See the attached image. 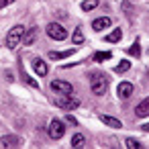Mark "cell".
Returning <instances> with one entry per match:
<instances>
[{"mask_svg":"<svg viewBox=\"0 0 149 149\" xmlns=\"http://www.w3.org/2000/svg\"><path fill=\"white\" fill-rule=\"evenodd\" d=\"M51 90L53 92H59V94H72V84L70 82H63V80H53L51 82Z\"/></svg>","mask_w":149,"mask_h":149,"instance_id":"obj_6","label":"cell"},{"mask_svg":"<svg viewBox=\"0 0 149 149\" xmlns=\"http://www.w3.org/2000/svg\"><path fill=\"white\" fill-rule=\"evenodd\" d=\"M125 143H127V147H131V149H141V147H143V145H141L137 139H131V137H129Z\"/></svg>","mask_w":149,"mask_h":149,"instance_id":"obj_22","label":"cell"},{"mask_svg":"<svg viewBox=\"0 0 149 149\" xmlns=\"http://www.w3.org/2000/svg\"><path fill=\"white\" fill-rule=\"evenodd\" d=\"M90 86H92V92L96 94V96H102V94H106V90H108V82H106V76L104 74H90Z\"/></svg>","mask_w":149,"mask_h":149,"instance_id":"obj_1","label":"cell"},{"mask_svg":"<svg viewBox=\"0 0 149 149\" xmlns=\"http://www.w3.org/2000/svg\"><path fill=\"white\" fill-rule=\"evenodd\" d=\"M35 39H37V27H33V29H29L27 33H23V43H25V45H33Z\"/></svg>","mask_w":149,"mask_h":149,"instance_id":"obj_13","label":"cell"},{"mask_svg":"<svg viewBox=\"0 0 149 149\" xmlns=\"http://www.w3.org/2000/svg\"><path fill=\"white\" fill-rule=\"evenodd\" d=\"M13 2H15V0H0V8H4V6H8Z\"/></svg>","mask_w":149,"mask_h":149,"instance_id":"obj_24","label":"cell"},{"mask_svg":"<svg viewBox=\"0 0 149 149\" xmlns=\"http://www.w3.org/2000/svg\"><path fill=\"white\" fill-rule=\"evenodd\" d=\"M110 57H112V55H110V51H98V53L94 55V61H98V63H100V61H106V59H110Z\"/></svg>","mask_w":149,"mask_h":149,"instance_id":"obj_21","label":"cell"},{"mask_svg":"<svg viewBox=\"0 0 149 149\" xmlns=\"http://www.w3.org/2000/svg\"><path fill=\"white\" fill-rule=\"evenodd\" d=\"M110 25H112V21H110L108 17H98V19L92 21V29H94V31H104V29H108Z\"/></svg>","mask_w":149,"mask_h":149,"instance_id":"obj_9","label":"cell"},{"mask_svg":"<svg viewBox=\"0 0 149 149\" xmlns=\"http://www.w3.org/2000/svg\"><path fill=\"white\" fill-rule=\"evenodd\" d=\"M47 35L51 37V39H55V41H63L65 39V29L59 25V23H49L47 25Z\"/></svg>","mask_w":149,"mask_h":149,"instance_id":"obj_4","label":"cell"},{"mask_svg":"<svg viewBox=\"0 0 149 149\" xmlns=\"http://www.w3.org/2000/svg\"><path fill=\"white\" fill-rule=\"evenodd\" d=\"M127 53L133 55V57H139V55H141V45H139V41H135V43L127 49Z\"/></svg>","mask_w":149,"mask_h":149,"instance_id":"obj_18","label":"cell"},{"mask_svg":"<svg viewBox=\"0 0 149 149\" xmlns=\"http://www.w3.org/2000/svg\"><path fill=\"white\" fill-rule=\"evenodd\" d=\"M55 104L59 108H63V110H74V108L80 106V100L74 98V96H70V94H61L59 98H55Z\"/></svg>","mask_w":149,"mask_h":149,"instance_id":"obj_3","label":"cell"},{"mask_svg":"<svg viewBox=\"0 0 149 149\" xmlns=\"http://www.w3.org/2000/svg\"><path fill=\"white\" fill-rule=\"evenodd\" d=\"M86 143V137L82 135V133H76L74 137H72V147H80V145H84Z\"/></svg>","mask_w":149,"mask_h":149,"instance_id":"obj_19","label":"cell"},{"mask_svg":"<svg viewBox=\"0 0 149 149\" xmlns=\"http://www.w3.org/2000/svg\"><path fill=\"white\" fill-rule=\"evenodd\" d=\"M135 114H137L139 118H145V116H149V96L137 104V108H135Z\"/></svg>","mask_w":149,"mask_h":149,"instance_id":"obj_11","label":"cell"},{"mask_svg":"<svg viewBox=\"0 0 149 149\" xmlns=\"http://www.w3.org/2000/svg\"><path fill=\"white\" fill-rule=\"evenodd\" d=\"M76 53V49H65V51H51L49 53V59H65V57H70V55H74Z\"/></svg>","mask_w":149,"mask_h":149,"instance_id":"obj_14","label":"cell"},{"mask_svg":"<svg viewBox=\"0 0 149 149\" xmlns=\"http://www.w3.org/2000/svg\"><path fill=\"white\" fill-rule=\"evenodd\" d=\"M120 39H123V31H120L118 27L114 29V33H110V35H106V37H104V41H106V43H118Z\"/></svg>","mask_w":149,"mask_h":149,"instance_id":"obj_15","label":"cell"},{"mask_svg":"<svg viewBox=\"0 0 149 149\" xmlns=\"http://www.w3.org/2000/svg\"><path fill=\"white\" fill-rule=\"evenodd\" d=\"M100 116V120L104 123V125H108V127H112V129H120L123 127V123L118 120V118H114V116H108V114H98Z\"/></svg>","mask_w":149,"mask_h":149,"instance_id":"obj_12","label":"cell"},{"mask_svg":"<svg viewBox=\"0 0 149 149\" xmlns=\"http://www.w3.org/2000/svg\"><path fill=\"white\" fill-rule=\"evenodd\" d=\"M68 120H70V123H72V125H78V120H76V118H74V116H70V114H68Z\"/></svg>","mask_w":149,"mask_h":149,"instance_id":"obj_25","label":"cell"},{"mask_svg":"<svg viewBox=\"0 0 149 149\" xmlns=\"http://www.w3.org/2000/svg\"><path fill=\"white\" fill-rule=\"evenodd\" d=\"M33 70H35L37 76H47L49 74V68H47V63L41 57H33Z\"/></svg>","mask_w":149,"mask_h":149,"instance_id":"obj_8","label":"cell"},{"mask_svg":"<svg viewBox=\"0 0 149 149\" xmlns=\"http://www.w3.org/2000/svg\"><path fill=\"white\" fill-rule=\"evenodd\" d=\"M72 41H74L76 45L84 43V29H82V27H78V29L74 31V35H72Z\"/></svg>","mask_w":149,"mask_h":149,"instance_id":"obj_16","label":"cell"},{"mask_svg":"<svg viewBox=\"0 0 149 149\" xmlns=\"http://www.w3.org/2000/svg\"><path fill=\"white\" fill-rule=\"evenodd\" d=\"M141 131H145V133H149V123H147V125H143V127H141Z\"/></svg>","mask_w":149,"mask_h":149,"instance_id":"obj_26","label":"cell"},{"mask_svg":"<svg viewBox=\"0 0 149 149\" xmlns=\"http://www.w3.org/2000/svg\"><path fill=\"white\" fill-rule=\"evenodd\" d=\"M23 80H25V82H27L29 86H33V88H37V86H39V84H37V82H35V80H33L31 76H27L25 72H23Z\"/></svg>","mask_w":149,"mask_h":149,"instance_id":"obj_23","label":"cell"},{"mask_svg":"<svg viewBox=\"0 0 149 149\" xmlns=\"http://www.w3.org/2000/svg\"><path fill=\"white\" fill-rule=\"evenodd\" d=\"M98 6V0H84L82 2V10L84 13H90V10H94Z\"/></svg>","mask_w":149,"mask_h":149,"instance_id":"obj_17","label":"cell"},{"mask_svg":"<svg viewBox=\"0 0 149 149\" xmlns=\"http://www.w3.org/2000/svg\"><path fill=\"white\" fill-rule=\"evenodd\" d=\"M21 143H23V139L19 135H4V137H0V145H2V147H17Z\"/></svg>","mask_w":149,"mask_h":149,"instance_id":"obj_7","label":"cell"},{"mask_svg":"<svg viewBox=\"0 0 149 149\" xmlns=\"http://www.w3.org/2000/svg\"><path fill=\"white\" fill-rule=\"evenodd\" d=\"M63 133H65L63 123H61L59 118H53V120L49 123V137L57 141V139H61V137H63Z\"/></svg>","mask_w":149,"mask_h":149,"instance_id":"obj_5","label":"cell"},{"mask_svg":"<svg viewBox=\"0 0 149 149\" xmlns=\"http://www.w3.org/2000/svg\"><path fill=\"white\" fill-rule=\"evenodd\" d=\"M129 70H131V61H129V59L118 61V65H116V72H118V74H125V72H129Z\"/></svg>","mask_w":149,"mask_h":149,"instance_id":"obj_20","label":"cell"},{"mask_svg":"<svg viewBox=\"0 0 149 149\" xmlns=\"http://www.w3.org/2000/svg\"><path fill=\"white\" fill-rule=\"evenodd\" d=\"M23 33H25V27H23V25L13 27V29L8 31V35H6V47H8V49H17L19 43L23 41Z\"/></svg>","mask_w":149,"mask_h":149,"instance_id":"obj_2","label":"cell"},{"mask_svg":"<svg viewBox=\"0 0 149 149\" xmlns=\"http://www.w3.org/2000/svg\"><path fill=\"white\" fill-rule=\"evenodd\" d=\"M116 94H118V98H131V94H133V84H131V82H120L118 88H116Z\"/></svg>","mask_w":149,"mask_h":149,"instance_id":"obj_10","label":"cell"}]
</instances>
